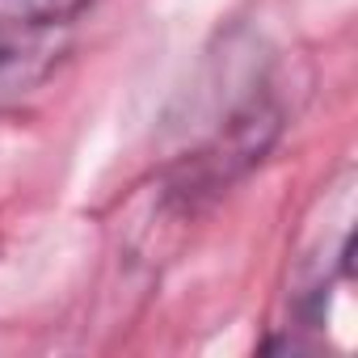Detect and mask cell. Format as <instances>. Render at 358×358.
<instances>
[{
    "label": "cell",
    "mask_w": 358,
    "mask_h": 358,
    "mask_svg": "<svg viewBox=\"0 0 358 358\" xmlns=\"http://www.w3.org/2000/svg\"><path fill=\"white\" fill-rule=\"evenodd\" d=\"M282 114L270 101H249L241 114L228 118V127L203 143L186 164H177L169 177V203L194 211L203 199H215L228 182H236L241 173H249L278 139Z\"/></svg>",
    "instance_id": "cell-1"
},
{
    "label": "cell",
    "mask_w": 358,
    "mask_h": 358,
    "mask_svg": "<svg viewBox=\"0 0 358 358\" xmlns=\"http://www.w3.org/2000/svg\"><path fill=\"white\" fill-rule=\"evenodd\" d=\"M93 0H0V89H17L34 80L55 59V34Z\"/></svg>",
    "instance_id": "cell-2"
}]
</instances>
